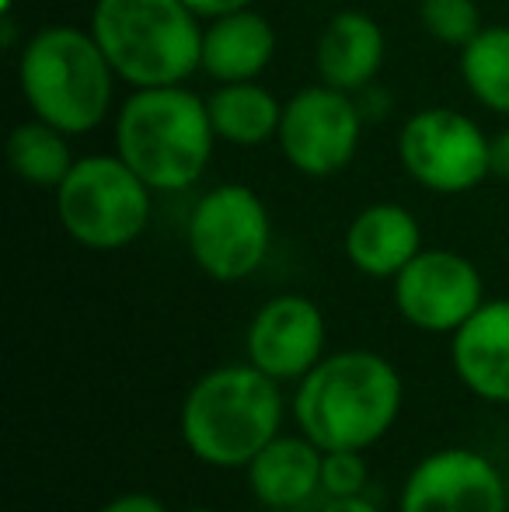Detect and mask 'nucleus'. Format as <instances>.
Returning a JSON list of instances; mask_svg holds the SVG:
<instances>
[{"label":"nucleus","mask_w":509,"mask_h":512,"mask_svg":"<svg viewBox=\"0 0 509 512\" xmlns=\"http://www.w3.org/2000/svg\"><path fill=\"white\" fill-rule=\"evenodd\" d=\"M405 405V384L391 359L374 349H342L325 356L293 391V422L321 450L377 446Z\"/></svg>","instance_id":"1"},{"label":"nucleus","mask_w":509,"mask_h":512,"mask_svg":"<svg viewBox=\"0 0 509 512\" xmlns=\"http://www.w3.org/2000/svg\"><path fill=\"white\" fill-rule=\"evenodd\" d=\"M283 418L279 380L252 363H227L189 387L178 411V432L199 464L238 471L283 432Z\"/></svg>","instance_id":"2"},{"label":"nucleus","mask_w":509,"mask_h":512,"mask_svg":"<svg viewBox=\"0 0 509 512\" xmlns=\"http://www.w3.org/2000/svg\"><path fill=\"white\" fill-rule=\"evenodd\" d=\"M210 105L185 84L133 88L116 115V154L154 192H185L213 157Z\"/></svg>","instance_id":"3"},{"label":"nucleus","mask_w":509,"mask_h":512,"mask_svg":"<svg viewBox=\"0 0 509 512\" xmlns=\"http://www.w3.org/2000/svg\"><path fill=\"white\" fill-rule=\"evenodd\" d=\"M116 70L105 60L91 28L46 25L28 35L18 56L21 98L35 119L81 136L98 129L112 112Z\"/></svg>","instance_id":"4"},{"label":"nucleus","mask_w":509,"mask_h":512,"mask_svg":"<svg viewBox=\"0 0 509 512\" xmlns=\"http://www.w3.org/2000/svg\"><path fill=\"white\" fill-rule=\"evenodd\" d=\"M88 28L129 88L185 84L203 70V25L182 0H95Z\"/></svg>","instance_id":"5"},{"label":"nucleus","mask_w":509,"mask_h":512,"mask_svg":"<svg viewBox=\"0 0 509 512\" xmlns=\"http://www.w3.org/2000/svg\"><path fill=\"white\" fill-rule=\"evenodd\" d=\"M150 189L119 154L77 157L56 189V220L88 251H123L150 223Z\"/></svg>","instance_id":"6"},{"label":"nucleus","mask_w":509,"mask_h":512,"mask_svg":"<svg viewBox=\"0 0 509 512\" xmlns=\"http://www.w3.org/2000/svg\"><path fill=\"white\" fill-rule=\"evenodd\" d=\"M185 241L203 276H210L213 283H241L255 276L269 255V209L248 185H217L196 199Z\"/></svg>","instance_id":"7"},{"label":"nucleus","mask_w":509,"mask_h":512,"mask_svg":"<svg viewBox=\"0 0 509 512\" xmlns=\"http://www.w3.org/2000/svg\"><path fill=\"white\" fill-rule=\"evenodd\" d=\"M401 168L422 189L461 196L482 185L489 171V136L457 108H422L408 115L398 133Z\"/></svg>","instance_id":"8"},{"label":"nucleus","mask_w":509,"mask_h":512,"mask_svg":"<svg viewBox=\"0 0 509 512\" xmlns=\"http://www.w3.org/2000/svg\"><path fill=\"white\" fill-rule=\"evenodd\" d=\"M360 136L363 112L353 95L328 84H314L283 105L276 140L293 171L307 178H332L353 164Z\"/></svg>","instance_id":"9"},{"label":"nucleus","mask_w":509,"mask_h":512,"mask_svg":"<svg viewBox=\"0 0 509 512\" xmlns=\"http://www.w3.org/2000/svg\"><path fill=\"white\" fill-rule=\"evenodd\" d=\"M391 290L398 314L429 335H454L485 304L482 272L447 248H422L391 279Z\"/></svg>","instance_id":"10"},{"label":"nucleus","mask_w":509,"mask_h":512,"mask_svg":"<svg viewBox=\"0 0 509 512\" xmlns=\"http://www.w3.org/2000/svg\"><path fill=\"white\" fill-rule=\"evenodd\" d=\"M398 512H509L506 478L485 453L443 446L408 471Z\"/></svg>","instance_id":"11"},{"label":"nucleus","mask_w":509,"mask_h":512,"mask_svg":"<svg viewBox=\"0 0 509 512\" xmlns=\"http://www.w3.org/2000/svg\"><path fill=\"white\" fill-rule=\"evenodd\" d=\"M325 345V314H321V307L314 300L300 297V293H283V297L265 300L255 310L245 335L248 363L269 373L279 384L304 380L328 356Z\"/></svg>","instance_id":"12"},{"label":"nucleus","mask_w":509,"mask_h":512,"mask_svg":"<svg viewBox=\"0 0 509 512\" xmlns=\"http://www.w3.org/2000/svg\"><path fill=\"white\" fill-rule=\"evenodd\" d=\"M450 366L468 394L509 405V300H485L450 335Z\"/></svg>","instance_id":"13"},{"label":"nucleus","mask_w":509,"mask_h":512,"mask_svg":"<svg viewBox=\"0 0 509 512\" xmlns=\"http://www.w3.org/2000/svg\"><path fill=\"white\" fill-rule=\"evenodd\" d=\"M422 251V227L412 209L374 203L349 220L346 258L370 279H394Z\"/></svg>","instance_id":"14"},{"label":"nucleus","mask_w":509,"mask_h":512,"mask_svg":"<svg viewBox=\"0 0 509 512\" xmlns=\"http://www.w3.org/2000/svg\"><path fill=\"white\" fill-rule=\"evenodd\" d=\"M321 464H325V450L311 443L304 432L300 436L279 432L245 467L248 492L255 495L258 506L300 509L321 492Z\"/></svg>","instance_id":"15"},{"label":"nucleus","mask_w":509,"mask_h":512,"mask_svg":"<svg viewBox=\"0 0 509 512\" xmlns=\"http://www.w3.org/2000/svg\"><path fill=\"white\" fill-rule=\"evenodd\" d=\"M384 28L363 11H339L318 39V77L346 95L367 91L384 67Z\"/></svg>","instance_id":"16"},{"label":"nucleus","mask_w":509,"mask_h":512,"mask_svg":"<svg viewBox=\"0 0 509 512\" xmlns=\"http://www.w3.org/2000/svg\"><path fill=\"white\" fill-rule=\"evenodd\" d=\"M276 56V28L255 7L206 21L203 28V70L217 84L258 81Z\"/></svg>","instance_id":"17"},{"label":"nucleus","mask_w":509,"mask_h":512,"mask_svg":"<svg viewBox=\"0 0 509 512\" xmlns=\"http://www.w3.org/2000/svg\"><path fill=\"white\" fill-rule=\"evenodd\" d=\"M210 122L217 140L231 147H262L276 140L279 122H283V105L269 88L258 81H234L220 84L210 98Z\"/></svg>","instance_id":"18"},{"label":"nucleus","mask_w":509,"mask_h":512,"mask_svg":"<svg viewBox=\"0 0 509 512\" xmlns=\"http://www.w3.org/2000/svg\"><path fill=\"white\" fill-rule=\"evenodd\" d=\"M70 136L63 129L49 126L42 119H28L11 129L7 136V164L21 182L35 189H60V182L70 175L77 157L70 154Z\"/></svg>","instance_id":"19"},{"label":"nucleus","mask_w":509,"mask_h":512,"mask_svg":"<svg viewBox=\"0 0 509 512\" xmlns=\"http://www.w3.org/2000/svg\"><path fill=\"white\" fill-rule=\"evenodd\" d=\"M461 81L482 108L509 115V25H482L461 49Z\"/></svg>","instance_id":"20"},{"label":"nucleus","mask_w":509,"mask_h":512,"mask_svg":"<svg viewBox=\"0 0 509 512\" xmlns=\"http://www.w3.org/2000/svg\"><path fill=\"white\" fill-rule=\"evenodd\" d=\"M419 21L436 42L464 49L482 32V14L475 0H419Z\"/></svg>","instance_id":"21"},{"label":"nucleus","mask_w":509,"mask_h":512,"mask_svg":"<svg viewBox=\"0 0 509 512\" xmlns=\"http://www.w3.org/2000/svg\"><path fill=\"white\" fill-rule=\"evenodd\" d=\"M370 481L367 471V453L363 450H328L325 464H321V492L328 499H342V495H363Z\"/></svg>","instance_id":"22"},{"label":"nucleus","mask_w":509,"mask_h":512,"mask_svg":"<svg viewBox=\"0 0 509 512\" xmlns=\"http://www.w3.org/2000/svg\"><path fill=\"white\" fill-rule=\"evenodd\" d=\"M98 512H171L157 495L150 492H123L116 499H109Z\"/></svg>","instance_id":"23"},{"label":"nucleus","mask_w":509,"mask_h":512,"mask_svg":"<svg viewBox=\"0 0 509 512\" xmlns=\"http://www.w3.org/2000/svg\"><path fill=\"white\" fill-rule=\"evenodd\" d=\"M199 21H213V18H224V14H234V11H245L252 7L255 0H182Z\"/></svg>","instance_id":"24"},{"label":"nucleus","mask_w":509,"mask_h":512,"mask_svg":"<svg viewBox=\"0 0 509 512\" xmlns=\"http://www.w3.org/2000/svg\"><path fill=\"white\" fill-rule=\"evenodd\" d=\"M489 171L509 182V126L499 129L496 136H489Z\"/></svg>","instance_id":"25"},{"label":"nucleus","mask_w":509,"mask_h":512,"mask_svg":"<svg viewBox=\"0 0 509 512\" xmlns=\"http://www.w3.org/2000/svg\"><path fill=\"white\" fill-rule=\"evenodd\" d=\"M318 512H381L367 495H342V499H328Z\"/></svg>","instance_id":"26"},{"label":"nucleus","mask_w":509,"mask_h":512,"mask_svg":"<svg viewBox=\"0 0 509 512\" xmlns=\"http://www.w3.org/2000/svg\"><path fill=\"white\" fill-rule=\"evenodd\" d=\"M255 512H297V509H276V506H258Z\"/></svg>","instance_id":"27"},{"label":"nucleus","mask_w":509,"mask_h":512,"mask_svg":"<svg viewBox=\"0 0 509 512\" xmlns=\"http://www.w3.org/2000/svg\"><path fill=\"white\" fill-rule=\"evenodd\" d=\"M185 512H220V509H210V506H192V509H185Z\"/></svg>","instance_id":"28"},{"label":"nucleus","mask_w":509,"mask_h":512,"mask_svg":"<svg viewBox=\"0 0 509 512\" xmlns=\"http://www.w3.org/2000/svg\"><path fill=\"white\" fill-rule=\"evenodd\" d=\"M0 11H4V14L11 11V0H4V4H0Z\"/></svg>","instance_id":"29"},{"label":"nucleus","mask_w":509,"mask_h":512,"mask_svg":"<svg viewBox=\"0 0 509 512\" xmlns=\"http://www.w3.org/2000/svg\"><path fill=\"white\" fill-rule=\"evenodd\" d=\"M506 502H509V478H506Z\"/></svg>","instance_id":"30"}]
</instances>
